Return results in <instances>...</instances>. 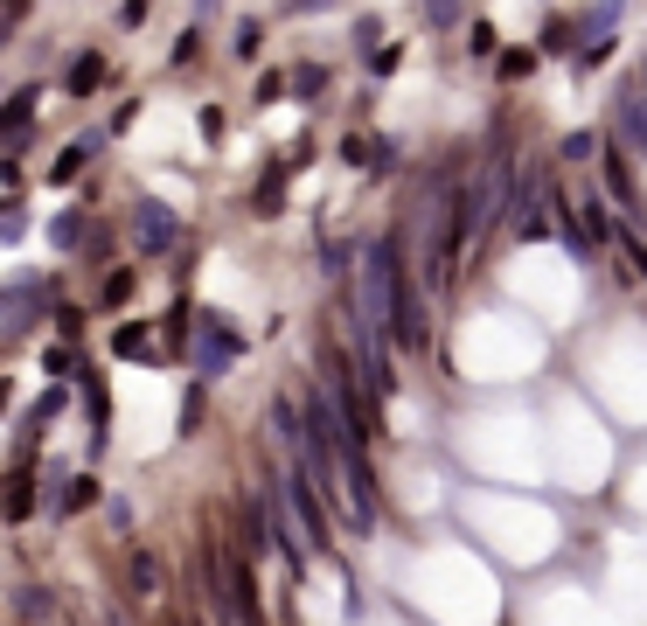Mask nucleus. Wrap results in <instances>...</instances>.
Instances as JSON below:
<instances>
[{
	"instance_id": "6ab92c4d",
	"label": "nucleus",
	"mask_w": 647,
	"mask_h": 626,
	"mask_svg": "<svg viewBox=\"0 0 647 626\" xmlns=\"http://www.w3.org/2000/svg\"><path fill=\"white\" fill-rule=\"evenodd\" d=\"M293 91H300V98H321L327 91V63H300V70H293Z\"/></svg>"
},
{
	"instance_id": "c756f323",
	"label": "nucleus",
	"mask_w": 647,
	"mask_h": 626,
	"mask_svg": "<svg viewBox=\"0 0 647 626\" xmlns=\"http://www.w3.org/2000/svg\"><path fill=\"white\" fill-rule=\"evenodd\" d=\"M119 21H126V28H140V21H147V0H126V7H119Z\"/></svg>"
},
{
	"instance_id": "ddd939ff",
	"label": "nucleus",
	"mask_w": 647,
	"mask_h": 626,
	"mask_svg": "<svg viewBox=\"0 0 647 626\" xmlns=\"http://www.w3.org/2000/svg\"><path fill=\"white\" fill-rule=\"evenodd\" d=\"M91 501H98V473H77L63 494L49 487V515H77V508H91Z\"/></svg>"
},
{
	"instance_id": "9d476101",
	"label": "nucleus",
	"mask_w": 647,
	"mask_h": 626,
	"mask_svg": "<svg viewBox=\"0 0 647 626\" xmlns=\"http://www.w3.org/2000/svg\"><path fill=\"white\" fill-rule=\"evenodd\" d=\"M98 84H105V56H98V49L70 56V70H63V91H70V98H91Z\"/></svg>"
},
{
	"instance_id": "6e6552de",
	"label": "nucleus",
	"mask_w": 647,
	"mask_h": 626,
	"mask_svg": "<svg viewBox=\"0 0 647 626\" xmlns=\"http://www.w3.org/2000/svg\"><path fill=\"white\" fill-rule=\"evenodd\" d=\"M188 341H195V307L174 300V307L161 313V355H188Z\"/></svg>"
},
{
	"instance_id": "f3484780",
	"label": "nucleus",
	"mask_w": 647,
	"mask_h": 626,
	"mask_svg": "<svg viewBox=\"0 0 647 626\" xmlns=\"http://www.w3.org/2000/svg\"><path fill=\"white\" fill-rule=\"evenodd\" d=\"M56 411H63V383H56V390H42V397H35V404H28V425H21V432H28V439H35V432H42V425H49V418H56Z\"/></svg>"
},
{
	"instance_id": "7ed1b4c3",
	"label": "nucleus",
	"mask_w": 647,
	"mask_h": 626,
	"mask_svg": "<svg viewBox=\"0 0 647 626\" xmlns=\"http://www.w3.org/2000/svg\"><path fill=\"white\" fill-rule=\"evenodd\" d=\"M133 244H140V258H167V251L181 244V216L147 195V202L133 209Z\"/></svg>"
},
{
	"instance_id": "c85d7f7f",
	"label": "nucleus",
	"mask_w": 647,
	"mask_h": 626,
	"mask_svg": "<svg viewBox=\"0 0 647 626\" xmlns=\"http://www.w3.org/2000/svg\"><path fill=\"white\" fill-rule=\"evenodd\" d=\"M571 42H578L571 21H550V28H543V49H571Z\"/></svg>"
},
{
	"instance_id": "f03ea898",
	"label": "nucleus",
	"mask_w": 647,
	"mask_h": 626,
	"mask_svg": "<svg viewBox=\"0 0 647 626\" xmlns=\"http://www.w3.org/2000/svg\"><path fill=\"white\" fill-rule=\"evenodd\" d=\"M188 362H195V376H230V369L244 362V334H237V327H223L216 313H195Z\"/></svg>"
},
{
	"instance_id": "a211bd4d",
	"label": "nucleus",
	"mask_w": 647,
	"mask_h": 626,
	"mask_svg": "<svg viewBox=\"0 0 647 626\" xmlns=\"http://www.w3.org/2000/svg\"><path fill=\"white\" fill-rule=\"evenodd\" d=\"M536 70V49H501V84H522Z\"/></svg>"
},
{
	"instance_id": "9b49d317",
	"label": "nucleus",
	"mask_w": 647,
	"mask_h": 626,
	"mask_svg": "<svg viewBox=\"0 0 647 626\" xmlns=\"http://www.w3.org/2000/svg\"><path fill=\"white\" fill-rule=\"evenodd\" d=\"M126 592H133V599H154V592H161V557H154V550H133V557H126Z\"/></svg>"
},
{
	"instance_id": "aec40b11",
	"label": "nucleus",
	"mask_w": 647,
	"mask_h": 626,
	"mask_svg": "<svg viewBox=\"0 0 647 626\" xmlns=\"http://www.w3.org/2000/svg\"><path fill=\"white\" fill-rule=\"evenodd\" d=\"M557 160H571V167H578V160H599V140H592V133H571V140L557 147Z\"/></svg>"
},
{
	"instance_id": "bb28decb",
	"label": "nucleus",
	"mask_w": 647,
	"mask_h": 626,
	"mask_svg": "<svg viewBox=\"0 0 647 626\" xmlns=\"http://www.w3.org/2000/svg\"><path fill=\"white\" fill-rule=\"evenodd\" d=\"M258 49H265V28H258V21H244V28H237V56H244V63H251V56H258Z\"/></svg>"
},
{
	"instance_id": "0eeeda50",
	"label": "nucleus",
	"mask_w": 647,
	"mask_h": 626,
	"mask_svg": "<svg viewBox=\"0 0 647 626\" xmlns=\"http://www.w3.org/2000/svg\"><path fill=\"white\" fill-rule=\"evenodd\" d=\"M0 508H7V522H28V515H35V467H28V460L7 473V487H0Z\"/></svg>"
},
{
	"instance_id": "4468645a",
	"label": "nucleus",
	"mask_w": 647,
	"mask_h": 626,
	"mask_svg": "<svg viewBox=\"0 0 647 626\" xmlns=\"http://www.w3.org/2000/svg\"><path fill=\"white\" fill-rule=\"evenodd\" d=\"M14 613H21V620H56L63 599H56L49 585H21V592H14Z\"/></svg>"
},
{
	"instance_id": "4be33fe9",
	"label": "nucleus",
	"mask_w": 647,
	"mask_h": 626,
	"mask_svg": "<svg viewBox=\"0 0 647 626\" xmlns=\"http://www.w3.org/2000/svg\"><path fill=\"white\" fill-rule=\"evenodd\" d=\"M202 411H209V404H202V390H188V397H181V439H195V432H202Z\"/></svg>"
},
{
	"instance_id": "f8f14e48",
	"label": "nucleus",
	"mask_w": 647,
	"mask_h": 626,
	"mask_svg": "<svg viewBox=\"0 0 647 626\" xmlns=\"http://www.w3.org/2000/svg\"><path fill=\"white\" fill-rule=\"evenodd\" d=\"M112 355H126V362H147V355H154V327H147V320H126V327H112Z\"/></svg>"
},
{
	"instance_id": "1a4fd4ad",
	"label": "nucleus",
	"mask_w": 647,
	"mask_h": 626,
	"mask_svg": "<svg viewBox=\"0 0 647 626\" xmlns=\"http://www.w3.org/2000/svg\"><path fill=\"white\" fill-rule=\"evenodd\" d=\"M98 147H105V133H84V140H70V147L56 154V167H49V181H77V174L98 160Z\"/></svg>"
},
{
	"instance_id": "412c9836",
	"label": "nucleus",
	"mask_w": 647,
	"mask_h": 626,
	"mask_svg": "<svg viewBox=\"0 0 647 626\" xmlns=\"http://www.w3.org/2000/svg\"><path fill=\"white\" fill-rule=\"evenodd\" d=\"M105 307H126L133 300V272H105V293H98Z\"/></svg>"
},
{
	"instance_id": "20e7f679",
	"label": "nucleus",
	"mask_w": 647,
	"mask_h": 626,
	"mask_svg": "<svg viewBox=\"0 0 647 626\" xmlns=\"http://www.w3.org/2000/svg\"><path fill=\"white\" fill-rule=\"evenodd\" d=\"M599 174H606V195L627 209V216H641V188H634V160H627V147H599Z\"/></svg>"
},
{
	"instance_id": "39448f33",
	"label": "nucleus",
	"mask_w": 647,
	"mask_h": 626,
	"mask_svg": "<svg viewBox=\"0 0 647 626\" xmlns=\"http://www.w3.org/2000/svg\"><path fill=\"white\" fill-rule=\"evenodd\" d=\"M35 98H42V84H21V91L0 105V147H7V154L28 140V126H35Z\"/></svg>"
},
{
	"instance_id": "393cba45",
	"label": "nucleus",
	"mask_w": 647,
	"mask_h": 626,
	"mask_svg": "<svg viewBox=\"0 0 647 626\" xmlns=\"http://www.w3.org/2000/svg\"><path fill=\"white\" fill-rule=\"evenodd\" d=\"M286 84H293L286 70H265V77H258V105H279V98H286Z\"/></svg>"
},
{
	"instance_id": "b1692460",
	"label": "nucleus",
	"mask_w": 647,
	"mask_h": 626,
	"mask_svg": "<svg viewBox=\"0 0 647 626\" xmlns=\"http://www.w3.org/2000/svg\"><path fill=\"white\" fill-rule=\"evenodd\" d=\"M49 320H56V334L70 341V334L84 327V307H70V300H56V307H49Z\"/></svg>"
},
{
	"instance_id": "5701e85b",
	"label": "nucleus",
	"mask_w": 647,
	"mask_h": 626,
	"mask_svg": "<svg viewBox=\"0 0 647 626\" xmlns=\"http://www.w3.org/2000/svg\"><path fill=\"white\" fill-rule=\"evenodd\" d=\"M21 230H28V209L21 202H0V244H14Z\"/></svg>"
},
{
	"instance_id": "423d86ee",
	"label": "nucleus",
	"mask_w": 647,
	"mask_h": 626,
	"mask_svg": "<svg viewBox=\"0 0 647 626\" xmlns=\"http://www.w3.org/2000/svg\"><path fill=\"white\" fill-rule=\"evenodd\" d=\"M634 91H641V84H634ZM634 91H620V98H613V126H620L627 154H647V105L634 98Z\"/></svg>"
},
{
	"instance_id": "a878e982",
	"label": "nucleus",
	"mask_w": 647,
	"mask_h": 626,
	"mask_svg": "<svg viewBox=\"0 0 647 626\" xmlns=\"http://www.w3.org/2000/svg\"><path fill=\"white\" fill-rule=\"evenodd\" d=\"M620 251H627V279H647V244L641 237H620Z\"/></svg>"
},
{
	"instance_id": "2eb2a0df",
	"label": "nucleus",
	"mask_w": 647,
	"mask_h": 626,
	"mask_svg": "<svg viewBox=\"0 0 647 626\" xmlns=\"http://www.w3.org/2000/svg\"><path fill=\"white\" fill-rule=\"evenodd\" d=\"M251 209H258V216H279V209H286V167H265V181H258Z\"/></svg>"
},
{
	"instance_id": "dca6fc26",
	"label": "nucleus",
	"mask_w": 647,
	"mask_h": 626,
	"mask_svg": "<svg viewBox=\"0 0 647 626\" xmlns=\"http://www.w3.org/2000/svg\"><path fill=\"white\" fill-rule=\"evenodd\" d=\"M84 230H91V223H84L77 209H63V216L49 223V244H56V251H77V244H84Z\"/></svg>"
},
{
	"instance_id": "cd10ccee",
	"label": "nucleus",
	"mask_w": 647,
	"mask_h": 626,
	"mask_svg": "<svg viewBox=\"0 0 647 626\" xmlns=\"http://www.w3.org/2000/svg\"><path fill=\"white\" fill-rule=\"evenodd\" d=\"M467 49H474V56H494V21H474V28H467Z\"/></svg>"
},
{
	"instance_id": "f257e3e1",
	"label": "nucleus",
	"mask_w": 647,
	"mask_h": 626,
	"mask_svg": "<svg viewBox=\"0 0 647 626\" xmlns=\"http://www.w3.org/2000/svg\"><path fill=\"white\" fill-rule=\"evenodd\" d=\"M404 230H390L383 237V258H390V341L404 348V355H418L425 341H432V320H425V300H418V286H411V258H404Z\"/></svg>"
}]
</instances>
